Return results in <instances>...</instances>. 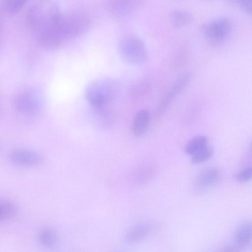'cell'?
<instances>
[{"label":"cell","instance_id":"cell-1","mask_svg":"<svg viewBox=\"0 0 252 252\" xmlns=\"http://www.w3.org/2000/svg\"><path fill=\"white\" fill-rule=\"evenodd\" d=\"M90 25L89 16L81 11L63 14L49 30L35 38L43 48L57 49L85 32Z\"/></svg>","mask_w":252,"mask_h":252},{"label":"cell","instance_id":"cell-2","mask_svg":"<svg viewBox=\"0 0 252 252\" xmlns=\"http://www.w3.org/2000/svg\"><path fill=\"white\" fill-rule=\"evenodd\" d=\"M122 87L119 81L111 78L96 79L90 83L85 96L94 113L110 108V105L119 96Z\"/></svg>","mask_w":252,"mask_h":252},{"label":"cell","instance_id":"cell-3","mask_svg":"<svg viewBox=\"0 0 252 252\" xmlns=\"http://www.w3.org/2000/svg\"><path fill=\"white\" fill-rule=\"evenodd\" d=\"M62 14L55 2L41 0L29 9L26 20L35 38L52 27Z\"/></svg>","mask_w":252,"mask_h":252},{"label":"cell","instance_id":"cell-4","mask_svg":"<svg viewBox=\"0 0 252 252\" xmlns=\"http://www.w3.org/2000/svg\"><path fill=\"white\" fill-rule=\"evenodd\" d=\"M43 97L35 89H25L15 96L13 106L17 116L25 120H31L37 117L43 108Z\"/></svg>","mask_w":252,"mask_h":252},{"label":"cell","instance_id":"cell-5","mask_svg":"<svg viewBox=\"0 0 252 252\" xmlns=\"http://www.w3.org/2000/svg\"><path fill=\"white\" fill-rule=\"evenodd\" d=\"M118 53L125 62L132 64L140 65L149 60V54L144 41L138 36L127 35L118 41Z\"/></svg>","mask_w":252,"mask_h":252},{"label":"cell","instance_id":"cell-6","mask_svg":"<svg viewBox=\"0 0 252 252\" xmlns=\"http://www.w3.org/2000/svg\"><path fill=\"white\" fill-rule=\"evenodd\" d=\"M232 30V25L226 17H220L204 24L202 32L210 43L219 44L226 40Z\"/></svg>","mask_w":252,"mask_h":252},{"label":"cell","instance_id":"cell-7","mask_svg":"<svg viewBox=\"0 0 252 252\" xmlns=\"http://www.w3.org/2000/svg\"><path fill=\"white\" fill-rule=\"evenodd\" d=\"M12 163L20 166H32L39 164L42 157L34 152L26 150H15L10 154Z\"/></svg>","mask_w":252,"mask_h":252},{"label":"cell","instance_id":"cell-8","mask_svg":"<svg viewBox=\"0 0 252 252\" xmlns=\"http://www.w3.org/2000/svg\"><path fill=\"white\" fill-rule=\"evenodd\" d=\"M219 179V173L215 168H209L201 171L195 181V188L203 190L215 185Z\"/></svg>","mask_w":252,"mask_h":252},{"label":"cell","instance_id":"cell-9","mask_svg":"<svg viewBox=\"0 0 252 252\" xmlns=\"http://www.w3.org/2000/svg\"><path fill=\"white\" fill-rule=\"evenodd\" d=\"M150 119V113L148 110H139L133 119L131 126L132 133L137 136L142 135L148 127Z\"/></svg>","mask_w":252,"mask_h":252},{"label":"cell","instance_id":"cell-10","mask_svg":"<svg viewBox=\"0 0 252 252\" xmlns=\"http://www.w3.org/2000/svg\"><path fill=\"white\" fill-rule=\"evenodd\" d=\"M153 228L150 222H144L136 224L129 229L126 239L129 243H136L146 237Z\"/></svg>","mask_w":252,"mask_h":252},{"label":"cell","instance_id":"cell-11","mask_svg":"<svg viewBox=\"0 0 252 252\" xmlns=\"http://www.w3.org/2000/svg\"><path fill=\"white\" fill-rule=\"evenodd\" d=\"M234 240L236 243L241 246L248 245L252 241V220L243 222L237 228Z\"/></svg>","mask_w":252,"mask_h":252},{"label":"cell","instance_id":"cell-12","mask_svg":"<svg viewBox=\"0 0 252 252\" xmlns=\"http://www.w3.org/2000/svg\"><path fill=\"white\" fill-rule=\"evenodd\" d=\"M172 25L176 28H182L190 24L193 21L192 14L184 9L173 10L169 15Z\"/></svg>","mask_w":252,"mask_h":252},{"label":"cell","instance_id":"cell-13","mask_svg":"<svg viewBox=\"0 0 252 252\" xmlns=\"http://www.w3.org/2000/svg\"><path fill=\"white\" fill-rule=\"evenodd\" d=\"M189 76L188 74L183 75L175 82L171 90L165 96L164 101L160 105L159 110L162 111L166 108L171 100L184 88L189 81Z\"/></svg>","mask_w":252,"mask_h":252},{"label":"cell","instance_id":"cell-14","mask_svg":"<svg viewBox=\"0 0 252 252\" xmlns=\"http://www.w3.org/2000/svg\"><path fill=\"white\" fill-rule=\"evenodd\" d=\"M18 213L16 205L8 200H3L0 205V220L1 221L9 220L14 218Z\"/></svg>","mask_w":252,"mask_h":252},{"label":"cell","instance_id":"cell-15","mask_svg":"<svg viewBox=\"0 0 252 252\" xmlns=\"http://www.w3.org/2000/svg\"><path fill=\"white\" fill-rule=\"evenodd\" d=\"M207 146V138L204 136H197L186 145L185 150L189 155H193Z\"/></svg>","mask_w":252,"mask_h":252},{"label":"cell","instance_id":"cell-16","mask_svg":"<svg viewBox=\"0 0 252 252\" xmlns=\"http://www.w3.org/2000/svg\"><path fill=\"white\" fill-rule=\"evenodd\" d=\"M38 238L42 245L48 247L55 246L58 242V236L55 231L48 228H44L40 230Z\"/></svg>","mask_w":252,"mask_h":252},{"label":"cell","instance_id":"cell-17","mask_svg":"<svg viewBox=\"0 0 252 252\" xmlns=\"http://www.w3.org/2000/svg\"><path fill=\"white\" fill-rule=\"evenodd\" d=\"M27 0H3L5 12L10 15L18 12L24 6Z\"/></svg>","mask_w":252,"mask_h":252},{"label":"cell","instance_id":"cell-18","mask_svg":"<svg viewBox=\"0 0 252 252\" xmlns=\"http://www.w3.org/2000/svg\"><path fill=\"white\" fill-rule=\"evenodd\" d=\"M213 152L214 150L212 147L207 146L192 155V162L194 164H199L208 160L212 156Z\"/></svg>","mask_w":252,"mask_h":252},{"label":"cell","instance_id":"cell-19","mask_svg":"<svg viewBox=\"0 0 252 252\" xmlns=\"http://www.w3.org/2000/svg\"><path fill=\"white\" fill-rule=\"evenodd\" d=\"M237 180L241 183L249 181L252 179V166L248 167L240 172L236 176Z\"/></svg>","mask_w":252,"mask_h":252},{"label":"cell","instance_id":"cell-20","mask_svg":"<svg viewBox=\"0 0 252 252\" xmlns=\"http://www.w3.org/2000/svg\"><path fill=\"white\" fill-rule=\"evenodd\" d=\"M236 1L244 11L252 15V0H237Z\"/></svg>","mask_w":252,"mask_h":252},{"label":"cell","instance_id":"cell-21","mask_svg":"<svg viewBox=\"0 0 252 252\" xmlns=\"http://www.w3.org/2000/svg\"><path fill=\"white\" fill-rule=\"evenodd\" d=\"M250 153L252 157V142H251L250 146Z\"/></svg>","mask_w":252,"mask_h":252}]
</instances>
